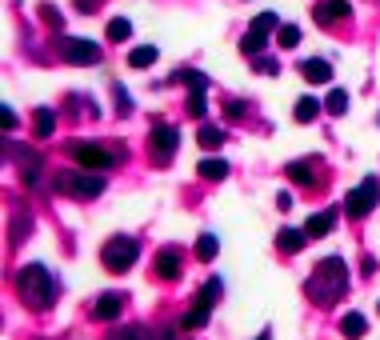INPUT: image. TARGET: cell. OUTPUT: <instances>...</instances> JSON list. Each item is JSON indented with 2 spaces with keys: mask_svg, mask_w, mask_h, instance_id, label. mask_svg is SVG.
Returning a JSON list of instances; mask_svg holds the SVG:
<instances>
[{
  "mask_svg": "<svg viewBox=\"0 0 380 340\" xmlns=\"http://www.w3.org/2000/svg\"><path fill=\"white\" fill-rule=\"evenodd\" d=\"M16 292H20V300L36 312H45V308L56 305V280L48 273L45 264H24L20 273H16Z\"/></svg>",
  "mask_w": 380,
  "mask_h": 340,
  "instance_id": "7a4b0ae2",
  "label": "cell"
},
{
  "mask_svg": "<svg viewBox=\"0 0 380 340\" xmlns=\"http://www.w3.org/2000/svg\"><path fill=\"white\" fill-rule=\"evenodd\" d=\"M288 177L296 180V184H312L317 180V161H292L288 164Z\"/></svg>",
  "mask_w": 380,
  "mask_h": 340,
  "instance_id": "ac0fdd59",
  "label": "cell"
},
{
  "mask_svg": "<svg viewBox=\"0 0 380 340\" xmlns=\"http://www.w3.org/2000/svg\"><path fill=\"white\" fill-rule=\"evenodd\" d=\"M180 273H184V260H180V252H176V248L157 252V276H160V280H176Z\"/></svg>",
  "mask_w": 380,
  "mask_h": 340,
  "instance_id": "30bf717a",
  "label": "cell"
},
{
  "mask_svg": "<svg viewBox=\"0 0 380 340\" xmlns=\"http://www.w3.org/2000/svg\"><path fill=\"white\" fill-rule=\"evenodd\" d=\"M340 332H345V337L349 340H361L368 332V321L365 316H361V312H349V316H345V321H340Z\"/></svg>",
  "mask_w": 380,
  "mask_h": 340,
  "instance_id": "d6986e66",
  "label": "cell"
},
{
  "mask_svg": "<svg viewBox=\"0 0 380 340\" xmlns=\"http://www.w3.org/2000/svg\"><path fill=\"white\" fill-rule=\"evenodd\" d=\"M304 241H308L304 228H280V232H276V248H280V252H301Z\"/></svg>",
  "mask_w": 380,
  "mask_h": 340,
  "instance_id": "5bb4252c",
  "label": "cell"
},
{
  "mask_svg": "<svg viewBox=\"0 0 380 340\" xmlns=\"http://www.w3.org/2000/svg\"><path fill=\"white\" fill-rule=\"evenodd\" d=\"M228 116H232V120H237V116H244V104H240V100H228Z\"/></svg>",
  "mask_w": 380,
  "mask_h": 340,
  "instance_id": "d6a6232c",
  "label": "cell"
},
{
  "mask_svg": "<svg viewBox=\"0 0 380 340\" xmlns=\"http://www.w3.org/2000/svg\"><path fill=\"white\" fill-rule=\"evenodd\" d=\"M157 56H160V52L152 49V44H141V49L128 52V65H132V68H148V65H157Z\"/></svg>",
  "mask_w": 380,
  "mask_h": 340,
  "instance_id": "44dd1931",
  "label": "cell"
},
{
  "mask_svg": "<svg viewBox=\"0 0 380 340\" xmlns=\"http://www.w3.org/2000/svg\"><path fill=\"white\" fill-rule=\"evenodd\" d=\"M120 308H125V300H120V292H104V296L96 300L93 316H96V321H116V316H120Z\"/></svg>",
  "mask_w": 380,
  "mask_h": 340,
  "instance_id": "4fadbf2b",
  "label": "cell"
},
{
  "mask_svg": "<svg viewBox=\"0 0 380 340\" xmlns=\"http://www.w3.org/2000/svg\"><path fill=\"white\" fill-rule=\"evenodd\" d=\"M196 140H200V148H221V145H224V129H216V124H205V129L196 132Z\"/></svg>",
  "mask_w": 380,
  "mask_h": 340,
  "instance_id": "cb8c5ba5",
  "label": "cell"
},
{
  "mask_svg": "<svg viewBox=\"0 0 380 340\" xmlns=\"http://www.w3.org/2000/svg\"><path fill=\"white\" fill-rule=\"evenodd\" d=\"M52 129H56V113H52V108H36V116H32V132H36L40 140H48Z\"/></svg>",
  "mask_w": 380,
  "mask_h": 340,
  "instance_id": "e0dca14e",
  "label": "cell"
},
{
  "mask_svg": "<svg viewBox=\"0 0 380 340\" xmlns=\"http://www.w3.org/2000/svg\"><path fill=\"white\" fill-rule=\"evenodd\" d=\"M324 108H328L333 116H345L349 113V92H345V88H333V92L324 97Z\"/></svg>",
  "mask_w": 380,
  "mask_h": 340,
  "instance_id": "603a6c76",
  "label": "cell"
},
{
  "mask_svg": "<svg viewBox=\"0 0 380 340\" xmlns=\"http://www.w3.org/2000/svg\"><path fill=\"white\" fill-rule=\"evenodd\" d=\"M317 113H320V100H317V97H301V100H296V108H292V116H296L301 124L317 120Z\"/></svg>",
  "mask_w": 380,
  "mask_h": 340,
  "instance_id": "ffe728a7",
  "label": "cell"
},
{
  "mask_svg": "<svg viewBox=\"0 0 380 340\" xmlns=\"http://www.w3.org/2000/svg\"><path fill=\"white\" fill-rule=\"evenodd\" d=\"M68 152H72V161H77L84 172H88V168H93V172H104V168H112V164H120L116 152H109V148H100V145H84V140H77Z\"/></svg>",
  "mask_w": 380,
  "mask_h": 340,
  "instance_id": "8992f818",
  "label": "cell"
},
{
  "mask_svg": "<svg viewBox=\"0 0 380 340\" xmlns=\"http://www.w3.org/2000/svg\"><path fill=\"white\" fill-rule=\"evenodd\" d=\"M61 49H64V60L68 65H96L100 60V49H96L93 40H80V36H68Z\"/></svg>",
  "mask_w": 380,
  "mask_h": 340,
  "instance_id": "9c48e42d",
  "label": "cell"
},
{
  "mask_svg": "<svg viewBox=\"0 0 380 340\" xmlns=\"http://www.w3.org/2000/svg\"><path fill=\"white\" fill-rule=\"evenodd\" d=\"M208 312H212V308H208L205 300H196V308L184 316V328H205V324H208Z\"/></svg>",
  "mask_w": 380,
  "mask_h": 340,
  "instance_id": "4316f807",
  "label": "cell"
},
{
  "mask_svg": "<svg viewBox=\"0 0 380 340\" xmlns=\"http://www.w3.org/2000/svg\"><path fill=\"white\" fill-rule=\"evenodd\" d=\"M136 257H141V244L132 241V236H112V241L104 244V252H100V260H104L109 273H128V268L136 264Z\"/></svg>",
  "mask_w": 380,
  "mask_h": 340,
  "instance_id": "3957f363",
  "label": "cell"
},
{
  "mask_svg": "<svg viewBox=\"0 0 380 340\" xmlns=\"http://www.w3.org/2000/svg\"><path fill=\"white\" fill-rule=\"evenodd\" d=\"M176 145H180V132H176L173 124H157V129L148 132V148H152L157 161H168L176 152Z\"/></svg>",
  "mask_w": 380,
  "mask_h": 340,
  "instance_id": "ba28073f",
  "label": "cell"
},
{
  "mask_svg": "<svg viewBox=\"0 0 380 340\" xmlns=\"http://www.w3.org/2000/svg\"><path fill=\"white\" fill-rule=\"evenodd\" d=\"M276 29H280V20L272 17V13H260V17L253 20V29L244 33V40H240V52H244V56H260L264 44H269V33H276Z\"/></svg>",
  "mask_w": 380,
  "mask_h": 340,
  "instance_id": "52a82bcc",
  "label": "cell"
},
{
  "mask_svg": "<svg viewBox=\"0 0 380 340\" xmlns=\"http://www.w3.org/2000/svg\"><path fill=\"white\" fill-rule=\"evenodd\" d=\"M189 113H192V116H205V113H208L205 92H192V97H189Z\"/></svg>",
  "mask_w": 380,
  "mask_h": 340,
  "instance_id": "4dcf8cb0",
  "label": "cell"
},
{
  "mask_svg": "<svg viewBox=\"0 0 380 340\" xmlns=\"http://www.w3.org/2000/svg\"><path fill=\"white\" fill-rule=\"evenodd\" d=\"M336 225V212H317V216H308V225H304V232L317 241V236H328Z\"/></svg>",
  "mask_w": 380,
  "mask_h": 340,
  "instance_id": "9a60e30c",
  "label": "cell"
},
{
  "mask_svg": "<svg viewBox=\"0 0 380 340\" xmlns=\"http://www.w3.org/2000/svg\"><path fill=\"white\" fill-rule=\"evenodd\" d=\"M256 340H272V332H260V337H256Z\"/></svg>",
  "mask_w": 380,
  "mask_h": 340,
  "instance_id": "836d02e7",
  "label": "cell"
},
{
  "mask_svg": "<svg viewBox=\"0 0 380 340\" xmlns=\"http://www.w3.org/2000/svg\"><path fill=\"white\" fill-rule=\"evenodd\" d=\"M352 8H349V0H320L317 4V13L312 17L320 20V24H333V20H340V17H349Z\"/></svg>",
  "mask_w": 380,
  "mask_h": 340,
  "instance_id": "7c38bea8",
  "label": "cell"
},
{
  "mask_svg": "<svg viewBox=\"0 0 380 340\" xmlns=\"http://www.w3.org/2000/svg\"><path fill=\"white\" fill-rule=\"evenodd\" d=\"M200 300H205L208 308L216 305V300H221V280H208L205 289H200Z\"/></svg>",
  "mask_w": 380,
  "mask_h": 340,
  "instance_id": "f546056e",
  "label": "cell"
},
{
  "mask_svg": "<svg viewBox=\"0 0 380 340\" xmlns=\"http://www.w3.org/2000/svg\"><path fill=\"white\" fill-rule=\"evenodd\" d=\"M216 252H221V241H216L212 232H205V236L196 241V257H200V260H212Z\"/></svg>",
  "mask_w": 380,
  "mask_h": 340,
  "instance_id": "484cf974",
  "label": "cell"
},
{
  "mask_svg": "<svg viewBox=\"0 0 380 340\" xmlns=\"http://www.w3.org/2000/svg\"><path fill=\"white\" fill-rule=\"evenodd\" d=\"M196 172H200L205 180H224V177H228V164H224L221 156H216V161L208 156V161H200V168H196Z\"/></svg>",
  "mask_w": 380,
  "mask_h": 340,
  "instance_id": "7402d4cb",
  "label": "cell"
},
{
  "mask_svg": "<svg viewBox=\"0 0 380 340\" xmlns=\"http://www.w3.org/2000/svg\"><path fill=\"white\" fill-rule=\"evenodd\" d=\"M128 36H132V24H128L125 17L109 20V40H116V44H120V40H128Z\"/></svg>",
  "mask_w": 380,
  "mask_h": 340,
  "instance_id": "f1b7e54d",
  "label": "cell"
},
{
  "mask_svg": "<svg viewBox=\"0 0 380 340\" xmlns=\"http://www.w3.org/2000/svg\"><path fill=\"white\" fill-rule=\"evenodd\" d=\"M276 40H280V49H296L301 44V29L296 24H280L276 29Z\"/></svg>",
  "mask_w": 380,
  "mask_h": 340,
  "instance_id": "83f0119b",
  "label": "cell"
},
{
  "mask_svg": "<svg viewBox=\"0 0 380 340\" xmlns=\"http://www.w3.org/2000/svg\"><path fill=\"white\" fill-rule=\"evenodd\" d=\"M109 340H173V332H152V328H144V324H125V328H112Z\"/></svg>",
  "mask_w": 380,
  "mask_h": 340,
  "instance_id": "8fae6325",
  "label": "cell"
},
{
  "mask_svg": "<svg viewBox=\"0 0 380 340\" xmlns=\"http://www.w3.org/2000/svg\"><path fill=\"white\" fill-rule=\"evenodd\" d=\"M377 200H380V184H377V177H365L349 196H345V212H349L352 220H365L368 212L377 209Z\"/></svg>",
  "mask_w": 380,
  "mask_h": 340,
  "instance_id": "277c9868",
  "label": "cell"
},
{
  "mask_svg": "<svg viewBox=\"0 0 380 340\" xmlns=\"http://www.w3.org/2000/svg\"><path fill=\"white\" fill-rule=\"evenodd\" d=\"M301 72H304V81H312V84L333 81V65H328V60H304Z\"/></svg>",
  "mask_w": 380,
  "mask_h": 340,
  "instance_id": "2e32d148",
  "label": "cell"
},
{
  "mask_svg": "<svg viewBox=\"0 0 380 340\" xmlns=\"http://www.w3.org/2000/svg\"><path fill=\"white\" fill-rule=\"evenodd\" d=\"M176 81H180V84H189L192 92H205V88H208V76H205V72H192V68L176 72Z\"/></svg>",
  "mask_w": 380,
  "mask_h": 340,
  "instance_id": "d4e9b609",
  "label": "cell"
},
{
  "mask_svg": "<svg viewBox=\"0 0 380 340\" xmlns=\"http://www.w3.org/2000/svg\"><path fill=\"white\" fill-rule=\"evenodd\" d=\"M345 289H349V264L340 257H324L317 268H312L308 284H304V292H308L317 305H336V300L345 296Z\"/></svg>",
  "mask_w": 380,
  "mask_h": 340,
  "instance_id": "6da1fadb",
  "label": "cell"
},
{
  "mask_svg": "<svg viewBox=\"0 0 380 340\" xmlns=\"http://www.w3.org/2000/svg\"><path fill=\"white\" fill-rule=\"evenodd\" d=\"M256 68H260L264 76H276V72H280V65H276V60H269V56H260V60H256Z\"/></svg>",
  "mask_w": 380,
  "mask_h": 340,
  "instance_id": "1f68e13d",
  "label": "cell"
},
{
  "mask_svg": "<svg viewBox=\"0 0 380 340\" xmlns=\"http://www.w3.org/2000/svg\"><path fill=\"white\" fill-rule=\"evenodd\" d=\"M56 188L68 193V196H77V200H93V196L104 193V180L88 177V172L80 168V172H61V177H56Z\"/></svg>",
  "mask_w": 380,
  "mask_h": 340,
  "instance_id": "5b68a950",
  "label": "cell"
}]
</instances>
